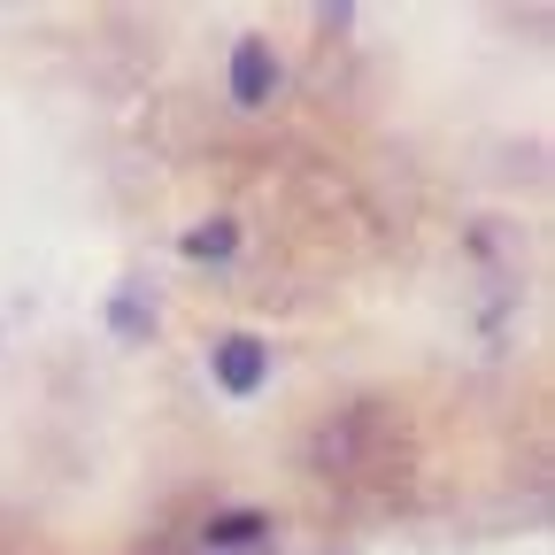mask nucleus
Instances as JSON below:
<instances>
[{
    "mask_svg": "<svg viewBox=\"0 0 555 555\" xmlns=\"http://www.w3.org/2000/svg\"><path fill=\"white\" fill-rule=\"evenodd\" d=\"M185 255H201V262L217 255V262H224V255H232V224H201V232H185Z\"/></svg>",
    "mask_w": 555,
    "mask_h": 555,
    "instance_id": "obj_3",
    "label": "nucleus"
},
{
    "mask_svg": "<svg viewBox=\"0 0 555 555\" xmlns=\"http://www.w3.org/2000/svg\"><path fill=\"white\" fill-rule=\"evenodd\" d=\"M262 371H270V347H262V339H224V347H217V378H224V393H255Z\"/></svg>",
    "mask_w": 555,
    "mask_h": 555,
    "instance_id": "obj_2",
    "label": "nucleus"
},
{
    "mask_svg": "<svg viewBox=\"0 0 555 555\" xmlns=\"http://www.w3.org/2000/svg\"><path fill=\"white\" fill-rule=\"evenodd\" d=\"M262 532V517H224V525H208V540H217V547H247Z\"/></svg>",
    "mask_w": 555,
    "mask_h": 555,
    "instance_id": "obj_4",
    "label": "nucleus"
},
{
    "mask_svg": "<svg viewBox=\"0 0 555 555\" xmlns=\"http://www.w3.org/2000/svg\"><path fill=\"white\" fill-rule=\"evenodd\" d=\"M270 86H278L270 47H262V39H240V54H232V101H240V108H262Z\"/></svg>",
    "mask_w": 555,
    "mask_h": 555,
    "instance_id": "obj_1",
    "label": "nucleus"
}]
</instances>
